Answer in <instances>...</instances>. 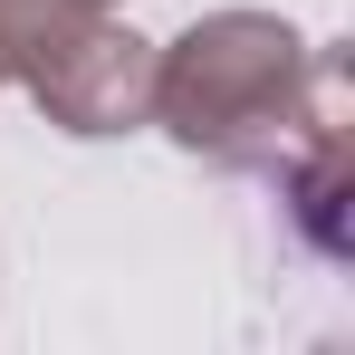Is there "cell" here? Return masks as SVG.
Returning <instances> with one entry per match:
<instances>
[{
  "label": "cell",
  "instance_id": "1",
  "mask_svg": "<svg viewBox=\"0 0 355 355\" xmlns=\"http://www.w3.org/2000/svg\"><path fill=\"white\" fill-rule=\"evenodd\" d=\"M317 96V49L279 10H211L154 49V125L221 173H279Z\"/></svg>",
  "mask_w": 355,
  "mask_h": 355
},
{
  "label": "cell",
  "instance_id": "2",
  "mask_svg": "<svg viewBox=\"0 0 355 355\" xmlns=\"http://www.w3.org/2000/svg\"><path fill=\"white\" fill-rule=\"evenodd\" d=\"M19 87H29L39 116L67 125V135H135V125H154V39H135L116 10H96V19H77Z\"/></svg>",
  "mask_w": 355,
  "mask_h": 355
},
{
  "label": "cell",
  "instance_id": "3",
  "mask_svg": "<svg viewBox=\"0 0 355 355\" xmlns=\"http://www.w3.org/2000/svg\"><path fill=\"white\" fill-rule=\"evenodd\" d=\"M96 10H116V0H0V87H19V77L58 49L77 19H96Z\"/></svg>",
  "mask_w": 355,
  "mask_h": 355
}]
</instances>
